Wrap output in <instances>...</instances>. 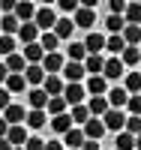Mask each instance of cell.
<instances>
[{"label": "cell", "mask_w": 141, "mask_h": 150, "mask_svg": "<svg viewBox=\"0 0 141 150\" xmlns=\"http://www.w3.org/2000/svg\"><path fill=\"white\" fill-rule=\"evenodd\" d=\"M33 24H36V27H39L42 33H51V30H54V24H57L54 9H51V6H39V9H36V18H33Z\"/></svg>", "instance_id": "obj_1"}, {"label": "cell", "mask_w": 141, "mask_h": 150, "mask_svg": "<svg viewBox=\"0 0 141 150\" xmlns=\"http://www.w3.org/2000/svg\"><path fill=\"white\" fill-rule=\"evenodd\" d=\"M63 99H66V105H84V99H87V90H84V84H66L63 87Z\"/></svg>", "instance_id": "obj_2"}, {"label": "cell", "mask_w": 141, "mask_h": 150, "mask_svg": "<svg viewBox=\"0 0 141 150\" xmlns=\"http://www.w3.org/2000/svg\"><path fill=\"white\" fill-rule=\"evenodd\" d=\"M81 129H84V138H87V141H99L102 135L108 132V129H105V123H102V117H90Z\"/></svg>", "instance_id": "obj_3"}, {"label": "cell", "mask_w": 141, "mask_h": 150, "mask_svg": "<svg viewBox=\"0 0 141 150\" xmlns=\"http://www.w3.org/2000/svg\"><path fill=\"white\" fill-rule=\"evenodd\" d=\"M102 123H105V129H111V132H123L126 129V114L117 111V108H108V114L102 117Z\"/></svg>", "instance_id": "obj_4"}, {"label": "cell", "mask_w": 141, "mask_h": 150, "mask_svg": "<svg viewBox=\"0 0 141 150\" xmlns=\"http://www.w3.org/2000/svg\"><path fill=\"white\" fill-rule=\"evenodd\" d=\"M63 66H66V60H63V54H60V51L45 54V57H42V69H45V75H60V72H63Z\"/></svg>", "instance_id": "obj_5"}, {"label": "cell", "mask_w": 141, "mask_h": 150, "mask_svg": "<svg viewBox=\"0 0 141 150\" xmlns=\"http://www.w3.org/2000/svg\"><path fill=\"white\" fill-rule=\"evenodd\" d=\"M72 24H75V27H81V30H90L93 24H96V9H84V6H78V12L72 15Z\"/></svg>", "instance_id": "obj_6"}, {"label": "cell", "mask_w": 141, "mask_h": 150, "mask_svg": "<svg viewBox=\"0 0 141 150\" xmlns=\"http://www.w3.org/2000/svg\"><path fill=\"white\" fill-rule=\"evenodd\" d=\"M27 105H30V111H45L48 108V93L42 90V87L27 90Z\"/></svg>", "instance_id": "obj_7"}, {"label": "cell", "mask_w": 141, "mask_h": 150, "mask_svg": "<svg viewBox=\"0 0 141 150\" xmlns=\"http://www.w3.org/2000/svg\"><path fill=\"white\" fill-rule=\"evenodd\" d=\"M120 75H126L123 72V60L120 57H108L105 60V69H102V78H105V81H117Z\"/></svg>", "instance_id": "obj_8"}, {"label": "cell", "mask_w": 141, "mask_h": 150, "mask_svg": "<svg viewBox=\"0 0 141 150\" xmlns=\"http://www.w3.org/2000/svg\"><path fill=\"white\" fill-rule=\"evenodd\" d=\"M84 129H78V126H72L66 135H63V147H66V150H81L84 147Z\"/></svg>", "instance_id": "obj_9"}, {"label": "cell", "mask_w": 141, "mask_h": 150, "mask_svg": "<svg viewBox=\"0 0 141 150\" xmlns=\"http://www.w3.org/2000/svg\"><path fill=\"white\" fill-rule=\"evenodd\" d=\"M3 120L9 123V126H21V123L27 120V111H24V105H15V102H12V105L3 111Z\"/></svg>", "instance_id": "obj_10"}, {"label": "cell", "mask_w": 141, "mask_h": 150, "mask_svg": "<svg viewBox=\"0 0 141 150\" xmlns=\"http://www.w3.org/2000/svg\"><path fill=\"white\" fill-rule=\"evenodd\" d=\"M105 99H108V105H111V108L123 111V105L129 102V93H126V87H111V90L105 93Z\"/></svg>", "instance_id": "obj_11"}, {"label": "cell", "mask_w": 141, "mask_h": 150, "mask_svg": "<svg viewBox=\"0 0 141 150\" xmlns=\"http://www.w3.org/2000/svg\"><path fill=\"white\" fill-rule=\"evenodd\" d=\"M108 99L105 96H90V99H87V111H90V117H105L108 114Z\"/></svg>", "instance_id": "obj_12"}, {"label": "cell", "mask_w": 141, "mask_h": 150, "mask_svg": "<svg viewBox=\"0 0 141 150\" xmlns=\"http://www.w3.org/2000/svg\"><path fill=\"white\" fill-rule=\"evenodd\" d=\"M84 90L90 93V96H105V93H108V81L102 78V75H90L87 84H84Z\"/></svg>", "instance_id": "obj_13"}, {"label": "cell", "mask_w": 141, "mask_h": 150, "mask_svg": "<svg viewBox=\"0 0 141 150\" xmlns=\"http://www.w3.org/2000/svg\"><path fill=\"white\" fill-rule=\"evenodd\" d=\"M63 87H66V84H63L60 75H45V81H42V90L48 93V99L51 96H63Z\"/></svg>", "instance_id": "obj_14"}, {"label": "cell", "mask_w": 141, "mask_h": 150, "mask_svg": "<svg viewBox=\"0 0 141 150\" xmlns=\"http://www.w3.org/2000/svg\"><path fill=\"white\" fill-rule=\"evenodd\" d=\"M15 18H18L21 24H30V21L36 18V6L30 3V0H18V6H15Z\"/></svg>", "instance_id": "obj_15"}, {"label": "cell", "mask_w": 141, "mask_h": 150, "mask_svg": "<svg viewBox=\"0 0 141 150\" xmlns=\"http://www.w3.org/2000/svg\"><path fill=\"white\" fill-rule=\"evenodd\" d=\"M84 63H69L66 60V66H63V78H66L69 84H81V78H84Z\"/></svg>", "instance_id": "obj_16"}, {"label": "cell", "mask_w": 141, "mask_h": 150, "mask_svg": "<svg viewBox=\"0 0 141 150\" xmlns=\"http://www.w3.org/2000/svg\"><path fill=\"white\" fill-rule=\"evenodd\" d=\"M27 138H30V135H27V129H24V123H21V126H9V132H6V141L12 147H24Z\"/></svg>", "instance_id": "obj_17"}, {"label": "cell", "mask_w": 141, "mask_h": 150, "mask_svg": "<svg viewBox=\"0 0 141 150\" xmlns=\"http://www.w3.org/2000/svg\"><path fill=\"white\" fill-rule=\"evenodd\" d=\"M24 81L33 84V87H42V81H45V69H42V63H33V66L24 69Z\"/></svg>", "instance_id": "obj_18"}, {"label": "cell", "mask_w": 141, "mask_h": 150, "mask_svg": "<svg viewBox=\"0 0 141 150\" xmlns=\"http://www.w3.org/2000/svg\"><path fill=\"white\" fill-rule=\"evenodd\" d=\"M18 39L24 42V45H33V42H39V27L30 21V24H21L18 27Z\"/></svg>", "instance_id": "obj_19"}, {"label": "cell", "mask_w": 141, "mask_h": 150, "mask_svg": "<svg viewBox=\"0 0 141 150\" xmlns=\"http://www.w3.org/2000/svg\"><path fill=\"white\" fill-rule=\"evenodd\" d=\"M84 48H87V54H99L102 48H105V36L96 33V30H90V33H87V39H84Z\"/></svg>", "instance_id": "obj_20"}, {"label": "cell", "mask_w": 141, "mask_h": 150, "mask_svg": "<svg viewBox=\"0 0 141 150\" xmlns=\"http://www.w3.org/2000/svg\"><path fill=\"white\" fill-rule=\"evenodd\" d=\"M120 36H123V42L129 45V48H138L141 45V27H135V24H126Z\"/></svg>", "instance_id": "obj_21"}, {"label": "cell", "mask_w": 141, "mask_h": 150, "mask_svg": "<svg viewBox=\"0 0 141 150\" xmlns=\"http://www.w3.org/2000/svg\"><path fill=\"white\" fill-rule=\"evenodd\" d=\"M42 57H45V51H42V45H39V42L24 45V60H27V66H33V63H42Z\"/></svg>", "instance_id": "obj_22"}, {"label": "cell", "mask_w": 141, "mask_h": 150, "mask_svg": "<svg viewBox=\"0 0 141 150\" xmlns=\"http://www.w3.org/2000/svg\"><path fill=\"white\" fill-rule=\"evenodd\" d=\"M66 54H69V63H84L87 60V48H84V42H72L66 48Z\"/></svg>", "instance_id": "obj_23"}, {"label": "cell", "mask_w": 141, "mask_h": 150, "mask_svg": "<svg viewBox=\"0 0 141 150\" xmlns=\"http://www.w3.org/2000/svg\"><path fill=\"white\" fill-rule=\"evenodd\" d=\"M123 87H126V93H129V96H138V93H141V72H126Z\"/></svg>", "instance_id": "obj_24"}, {"label": "cell", "mask_w": 141, "mask_h": 150, "mask_svg": "<svg viewBox=\"0 0 141 150\" xmlns=\"http://www.w3.org/2000/svg\"><path fill=\"white\" fill-rule=\"evenodd\" d=\"M6 69H9V75H12V72L24 75V69H27V60H24V54H9V57H6Z\"/></svg>", "instance_id": "obj_25"}, {"label": "cell", "mask_w": 141, "mask_h": 150, "mask_svg": "<svg viewBox=\"0 0 141 150\" xmlns=\"http://www.w3.org/2000/svg\"><path fill=\"white\" fill-rule=\"evenodd\" d=\"M102 69H105V60H102L99 54H87V60H84V72H90V75H102Z\"/></svg>", "instance_id": "obj_26"}, {"label": "cell", "mask_w": 141, "mask_h": 150, "mask_svg": "<svg viewBox=\"0 0 141 150\" xmlns=\"http://www.w3.org/2000/svg\"><path fill=\"white\" fill-rule=\"evenodd\" d=\"M24 87H27V81H24V75H18V72H12L9 78H6V90L15 96V93H24Z\"/></svg>", "instance_id": "obj_27"}, {"label": "cell", "mask_w": 141, "mask_h": 150, "mask_svg": "<svg viewBox=\"0 0 141 150\" xmlns=\"http://www.w3.org/2000/svg\"><path fill=\"white\" fill-rule=\"evenodd\" d=\"M105 48H108L114 57H120V54L126 51V42H123V36H120V33H114V36H108V39H105Z\"/></svg>", "instance_id": "obj_28"}, {"label": "cell", "mask_w": 141, "mask_h": 150, "mask_svg": "<svg viewBox=\"0 0 141 150\" xmlns=\"http://www.w3.org/2000/svg\"><path fill=\"white\" fill-rule=\"evenodd\" d=\"M18 27H21V21H18L15 15H3V18H0V33H3V36L18 33Z\"/></svg>", "instance_id": "obj_29"}, {"label": "cell", "mask_w": 141, "mask_h": 150, "mask_svg": "<svg viewBox=\"0 0 141 150\" xmlns=\"http://www.w3.org/2000/svg\"><path fill=\"white\" fill-rule=\"evenodd\" d=\"M72 126H75V123H72V117H69V114H60V117H54V120H51V129H54L57 135H66Z\"/></svg>", "instance_id": "obj_30"}, {"label": "cell", "mask_w": 141, "mask_h": 150, "mask_svg": "<svg viewBox=\"0 0 141 150\" xmlns=\"http://www.w3.org/2000/svg\"><path fill=\"white\" fill-rule=\"evenodd\" d=\"M123 21H126V24H135V27H141V3H129V6H126Z\"/></svg>", "instance_id": "obj_31"}, {"label": "cell", "mask_w": 141, "mask_h": 150, "mask_svg": "<svg viewBox=\"0 0 141 150\" xmlns=\"http://www.w3.org/2000/svg\"><path fill=\"white\" fill-rule=\"evenodd\" d=\"M39 45H42V51H45V54H54V51H57V45H60V39L54 36V30H51V33H42V36H39Z\"/></svg>", "instance_id": "obj_32"}, {"label": "cell", "mask_w": 141, "mask_h": 150, "mask_svg": "<svg viewBox=\"0 0 141 150\" xmlns=\"http://www.w3.org/2000/svg\"><path fill=\"white\" fill-rule=\"evenodd\" d=\"M72 27H75L72 18H60V21L54 24V36H57V39H69V36H72Z\"/></svg>", "instance_id": "obj_33"}, {"label": "cell", "mask_w": 141, "mask_h": 150, "mask_svg": "<svg viewBox=\"0 0 141 150\" xmlns=\"http://www.w3.org/2000/svg\"><path fill=\"white\" fill-rule=\"evenodd\" d=\"M114 150H135V135H129V132H117Z\"/></svg>", "instance_id": "obj_34"}, {"label": "cell", "mask_w": 141, "mask_h": 150, "mask_svg": "<svg viewBox=\"0 0 141 150\" xmlns=\"http://www.w3.org/2000/svg\"><path fill=\"white\" fill-rule=\"evenodd\" d=\"M48 114H54V117L66 114V99H63V96H51L48 99Z\"/></svg>", "instance_id": "obj_35"}, {"label": "cell", "mask_w": 141, "mask_h": 150, "mask_svg": "<svg viewBox=\"0 0 141 150\" xmlns=\"http://www.w3.org/2000/svg\"><path fill=\"white\" fill-rule=\"evenodd\" d=\"M120 60H123V66H135V63H141V48H129V45H126V51L120 54Z\"/></svg>", "instance_id": "obj_36"}, {"label": "cell", "mask_w": 141, "mask_h": 150, "mask_svg": "<svg viewBox=\"0 0 141 150\" xmlns=\"http://www.w3.org/2000/svg\"><path fill=\"white\" fill-rule=\"evenodd\" d=\"M24 123H27L30 129H42L45 126V111H27V120Z\"/></svg>", "instance_id": "obj_37"}, {"label": "cell", "mask_w": 141, "mask_h": 150, "mask_svg": "<svg viewBox=\"0 0 141 150\" xmlns=\"http://www.w3.org/2000/svg\"><path fill=\"white\" fill-rule=\"evenodd\" d=\"M105 27H108V30H111V36H114V33H123L126 21H123V15H108V18H105Z\"/></svg>", "instance_id": "obj_38"}, {"label": "cell", "mask_w": 141, "mask_h": 150, "mask_svg": "<svg viewBox=\"0 0 141 150\" xmlns=\"http://www.w3.org/2000/svg\"><path fill=\"white\" fill-rule=\"evenodd\" d=\"M69 117H72V123H81V126H84V123L90 120V111H87V105H75Z\"/></svg>", "instance_id": "obj_39"}, {"label": "cell", "mask_w": 141, "mask_h": 150, "mask_svg": "<svg viewBox=\"0 0 141 150\" xmlns=\"http://www.w3.org/2000/svg\"><path fill=\"white\" fill-rule=\"evenodd\" d=\"M0 54H3V57L15 54V36H3V33H0Z\"/></svg>", "instance_id": "obj_40"}, {"label": "cell", "mask_w": 141, "mask_h": 150, "mask_svg": "<svg viewBox=\"0 0 141 150\" xmlns=\"http://www.w3.org/2000/svg\"><path fill=\"white\" fill-rule=\"evenodd\" d=\"M126 108H129V117H141V93L138 96H129Z\"/></svg>", "instance_id": "obj_41"}, {"label": "cell", "mask_w": 141, "mask_h": 150, "mask_svg": "<svg viewBox=\"0 0 141 150\" xmlns=\"http://www.w3.org/2000/svg\"><path fill=\"white\" fill-rule=\"evenodd\" d=\"M129 135H141V117H126V129Z\"/></svg>", "instance_id": "obj_42"}, {"label": "cell", "mask_w": 141, "mask_h": 150, "mask_svg": "<svg viewBox=\"0 0 141 150\" xmlns=\"http://www.w3.org/2000/svg\"><path fill=\"white\" fill-rule=\"evenodd\" d=\"M12 105V93L6 90V87H0V111H6Z\"/></svg>", "instance_id": "obj_43"}, {"label": "cell", "mask_w": 141, "mask_h": 150, "mask_svg": "<svg viewBox=\"0 0 141 150\" xmlns=\"http://www.w3.org/2000/svg\"><path fill=\"white\" fill-rule=\"evenodd\" d=\"M24 150H45V141L33 135V138H27V144H24Z\"/></svg>", "instance_id": "obj_44"}, {"label": "cell", "mask_w": 141, "mask_h": 150, "mask_svg": "<svg viewBox=\"0 0 141 150\" xmlns=\"http://www.w3.org/2000/svg\"><path fill=\"white\" fill-rule=\"evenodd\" d=\"M126 6H129L126 0H111V15H123V12H126Z\"/></svg>", "instance_id": "obj_45"}, {"label": "cell", "mask_w": 141, "mask_h": 150, "mask_svg": "<svg viewBox=\"0 0 141 150\" xmlns=\"http://www.w3.org/2000/svg\"><path fill=\"white\" fill-rule=\"evenodd\" d=\"M45 150H66L63 141H45Z\"/></svg>", "instance_id": "obj_46"}, {"label": "cell", "mask_w": 141, "mask_h": 150, "mask_svg": "<svg viewBox=\"0 0 141 150\" xmlns=\"http://www.w3.org/2000/svg\"><path fill=\"white\" fill-rule=\"evenodd\" d=\"M6 78H9V69H6V63H0V84H6Z\"/></svg>", "instance_id": "obj_47"}, {"label": "cell", "mask_w": 141, "mask_h": 150, "mask_svg": "<svg viewBox=\"0 0 141 150\" xmlns=\"http://www.w3.org/2000/svg\"><path fill=\"white\" fill-rule=\"evenodd\" d=\"M6 132H9V123L0 117V138H6Z\"/></svg>", "instance_id": "obj_48"}, {"label": "cell", "mask_w": 141, "mask_h": 150, "mask_svg": "<svg viewBox=\"0 0 141 150\" xmlns=\"http://www.w3.org/2000/svg\"><path fill=\"white\" fill-rule=\"evenodd\" d=\"M81 150H99V141H84Z\"/></svg>", "instance_id": "obj_49"}, {"label": "cell", "mask_w": 141, "mask_h": 150, "mask_svg": "<svg viewBox=\"0 0 141 150\" xmlns=\"http://www.w3.org/2000/svg\"><path fill=\"white\" fill-rule=\"evenodd\" d=\"M0 150H12V144H9L6 138H0Z\"/></svg>", "instance_id": "obj_50"}, {"label": "cell", "mask_w": 141, "mask_h": 150, "mask_svg": "<svg viewBox=\"0 0 141 150\" xmlns=\"http://www.w3.org/2000/svg\"><path fill=\"white\" fill-rule=\"evenodd\" d=\"M135 150H141V135H135Z\"/></svg>", "instance_id": "obj_51"}, {"label": "cell", "mask_w": 141, "mask_h": 150, "mask_svg": "<svg viewBox=\"0 0 141 150\" xmlns=\"http://www.w3.org/2000/svg\"><path fill=\"white\" fill-rule=\"evenodd\" d=\"M12 150H24V147H12Z\"/></svg>", "instance_id": "obj_52"}, {"label": "cell", "mask_w": 141, "mask_h": 150, "mask_svg": "<svg viewBox=\"0 0 141 150\" xmlns=\"http://www.w3.org/2000/svg\"><path fill=\"white\" fill-rule=\"evenodd\" d=\"M138 48H141V45H138Z\"/></svg>", "instance_id": "obj_53"}]
</instances>
